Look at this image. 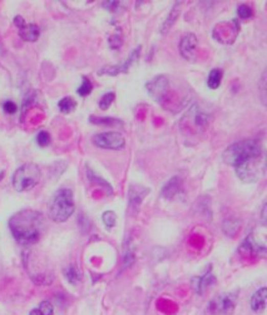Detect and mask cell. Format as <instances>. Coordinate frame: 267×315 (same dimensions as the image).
I'll return each instance as SVG.
<instances>
[{"label":"cell","instance_id":"obj_29","mask_svg":"<svg viewBox=\"0 0 267 315\" xmlns=\"http://www.w3.org/2000/svg\"><path fill=\"white\" fill-rule=\"evenodd\" d=\"M102 220H103V224L105 225V227L108 228H112L115 227L116 222H117V215L115 211H105L104 214L102 215Z\"/></svg>","mask_w":267,"mask_h":315},{"label":"cell","instance_id":"obj_23","mask_svg":"<svg viewBox=\"0 0 267 315\" xmlns=\"http://www.w3.org/2000/svg\"><path fill=\"white\" fill-rule=\"evenodd\" d=\"M87 177H88V180L91 181L92 183H96V185L101 186V187L104 188L105 191H107L108 194H109V195H112V194H113V188H112V186H110L109 183L107 182V181H105V180H103L102 177H99L98 175L96 174V172H93V171H92V170L89 169V167H87Z\"/></svg>","mask_w":267,"mask_h":315},{"label":"cell","instance_id":"obj_1","mask_svg":"<svg viewBox=\"0 0 267 315\" xmlns=\"http://www.w3.org/2000/svg\"><path fill=\"white\" fill-rule=\"evenodd\" d=\"M13 238L20 245L29 246L37 244L44 230L43 214L34 210H21L9 220Z\"/></svg>","mask_w":267,"mask_h":315},{"label":"cell","instance_id":"obj_38","mask_svg":"<svg viewBox=\"0 0 267 315\" xmlns=\"http://www.w3.org/2000/svg\"><path fill=\"white\" fill-rule=\"evenodd\" d=\"M29 315H41V313L39 311V309H33V310L29 313Z\"/></svg>","mask_w":267,"mask_h":315},{"label":"cell","instance_id":"obj_5","mask_svg":"<svg viewBox=\"0 0 267 315\" xmlns=\"http://www.w3.org/2000/svg\"><path fill=\"white\" fill-rule=\"evenodd\" d=\"M265 156L252 158L236 167V175L244 183L258 182L265 175Z\"/></svg>","mask_w":267,"mask_h":315},{"label":"cell","instance_id":"obj_36","mask_svg":"<svg viewBox=\"0 0 267 315\" xmlns=\"http://www.w3.org/2000/svg\"><path fill=\"white\" fill-rule=\"evenodd\" d=\"M265 83H266V74L263 73V76H262V79H261V88H262V97H263V99H262V103L263 104H265V96H266V92H265Z\"/></svg>","mask_w":267,"mask_h":315},{"label":"cell","instance_id":"obj_20","mask_svg":"<svg viewBox=\"0 0 267 315\" xmlns=\"http://www.w3.org/2000/svg\"><path fill=\"white\" fill-rule=\"evenodd\" d=\"M136 260L135 256V246L132 244V240L128 238V240L124 244V251H123V266L129 267L132 266Z\"/></svg>","mask_w":267,"mask_h":315},{"label":"cell","instance_id":"obj_35","mask_svg":"<svg viewBox=\"0 0 267 315\" xmlns=\"http://www.w3.org/2000/svg\"><path fill=\"white\" fill-rule=\"evenodd\" d=\"M24 24H26V20H24V18L23 16H20V15H16L15 18H14V26H15L16 28H21L24 26Z\"/></svg>","mask_w":267,"mask_h":315},{"label":"cell","instance_id":"obj_25","mask_svg":"<svg viewBox=\"0 0 267 315\" xmlns=\"http://www.w3.org/2000/svg\"><path fill=\"white\" fill-rule=\"evenodd\" d=\"M58 107H59L60 112L68 114L76 110L77 102L74 101L72 97H64V98H62L59 102H58Z\"/></svg>","mask_w":267,"mask_h":315},{"label":"cell","instance_id":"obj_4","mask_svg":"<svg viewBox=\"0 0 267 315\" xmlns=\"http://www.w3.org/2000/svg\"><path fill=\"white\" fill-rule=\"evenodd\" d=\"M41 177V171L38 164L26 163L16 169L13 175V186L18 192H26L34 188Z\"/></svg>","mask_w":267,"mask_h":315},{"label":"cell","instance_id":"obj_39","mask_svg":"<svg viewBox=\"0 0 267 315\" xmlns=\"http://www.w3.org/2000/svg\"><path fill=\"white\" fill-rule=\"evenodd\" d=\"M4 174H5L4 171H0V181H2L3 178H4Z\"/></svg>","mask_w":267,"mask_h":315},{"label":"cell","instance_id":"obj_8","mask_svg":"<svg viewBox=\"0 0 267 315\" xmlns=\"http://www.w3.org/2000/svg\"><path fill=\"white\" fill-rule=\"evenodd\" d=\"M146 89L153 101L163 103L167 96H168L169 79L165 74H161V76L154 77L153 79L149 80L146 85Z\"/></svg>","mask_w":267,"mask_h":315},{"label":"cell","instance_id":"obj_12","mask_svg":"<svg viewBox=\"0 0 267 315\" xmlns=\"http://www.w3.org/2000/svg\"><path fill=\"white\" fill-rule=\"evenodd\" d=\"M241 250H244V253L250 254L252 256H265L266 244L265 241H258L254 234H251L241 244Z\"/></svg>","mask_w":267,"mask_h":315},{"label":"cell","instance_id":"obj_17","mask_svg":"<svg viewBox=\"0 0 267 315\" xmlns=\"http://www.w3.org/2000/svg\"><path fill=\"white\" fill-rule=\"evenodd\" d=\"M215 281L216 279L213 277L212 272H211V267H210V270L206 272L204 277H194L192 279V288H193V290L197 292V294H202V292L205 291V289L208 288V286H210L211 284L215 283Z\"/></svg>","mask_w":267,"mask_h":315},{"label":"cell","instance_id":"obj_16","mask_svg":"<svg viewBox=\"0 0 267 315\" xmlns=\"http://www.w3.org/2000/svg\"><path fill=\"white\" fill-rule=\"evenodd\" d=\"M19 37L24 41L34 43L40 37V29L37 24L34 23H26L23 27L19 28Z\"/></svg>","mask_w":267,"mask_h":315},{"label":"cell","instance_id":"obj_31","mask_svg":"<svg viewBox=\"0 0 267 315\" xmlns=\"http://www.w3.org/2000/svg\"><path fill=\"white\" fill-rule=\"evenodd\" d=\"M252 14H254V12H252L251 7L247 4H241L238 5L237 8V15L240 16L241 19H249L251 18Z\"/></svg>","mask_w":267,"mask_h":315},{"label":"cell","instance_id":"obj_9","mask_svg":"<svg viewBox=\"0 0 267 315\" xmlns=\"http://www.w3.org/2000/svg\"><path fill=\"white\" fill-rule=\"evenodd\" d=\"M141 49H142L141 46H138L137 48L133 49V51L130 52V54L128 55V58L126 60H124L123 63L117 64V66L103 67L101 71H99V74H101V76L115 77V76H118L119 73H128V71H129L130 67H132L136 62H138V59H140Z\"/></svg>","mask_w":267,"mask_h":315},{"label":"cell","instance_id":"obj_37","mask_svg":"<svg viewBox=\"0 0 267 315\" xmlns=\"http://www.w3.org/2000/svg\"><path fill=\"white\" fill-rule=\"evenodd\" d=\"M261 219H262V224L265 226L266 224V203H263L262 206V213H261Z\"/></svg>","mask_w":267,"mask_h":315},{"label":"cell","instance_id":"obj_11","mask_svg":"<svg viewBox=\"0 0 267 315\" xmlns=\"http://www.w3.org/2000/svg\"><path fill=\"white\" fill-rule=\"evenodd\" d=\"M149 192H151V188L146 187V186L130 185L129 190H128V202H129V207L135 211L138 210L141 203L148 196Z\"/></svg>","mask_w":267,"mask_h":315},{"label":"cell","instance_id":"obj_28","mask_svg":"<svg viewBox=\"0 0 267 315\" xmlns=\"http://www.w3.org/2000/svg\"><path fill=\"white\" fill-rule=\"evenodd\" d=\"M108 43H109V47L112 49L121 48L122 44H123V37H122L121 29L117 30L115 34H112L109 38H108Z\"/></svg>","mask_w":267,"mask_h":315},{"label":"cell","instance_id":"obj_15","mask_svg":"<svg viewBox=\"0 0 267 315\" xmlns=\"http://www.w3.org/2000/svg\"><path fill=\"white\" fill-rule=\"evenodd\" d=\"M181 9H182V2L174 3L173 7H172L171 10H169V13L167 14L166 19L163 20L162 26H161V29H160L161 34H167V33L171 30V28L174 26V23H176L178 16H180Z\"/></svg>","mask_w":267,"mask_h":315},{"label":"cell","instance_id":"obj_34","mask_svg":"<svg viewBox=\"0 0 267 315\" xmlns=\"http://www.w3.org/2000/svg\"><path fill=\"white\" fill-rule=\"evenodd\" d=\"M3 110H4L5 113L14 114V113H16V111H18V106L12 101H7V102H4V104H3Z\"/></svg>","mask_w":267,"mask_h":315},{"label":"cell","instance_id":"obj_27","mask_svg":"<svg viewBox=\"0 0 267 315\" xmlns=\"http://www.w3.org/2000/svg\"><path fill=\"white\" fill-rule=\"evenodd\" d=\"M115 99H116L115 92H107V93L103 94L101 101H99V108H101L102 111H107L108 108L110 107V104L115 102Z\"/></svg>","mask_w":267,"mask_h":315},{"label":"cell","instance_id":"obj_2","mask_svg":"<svg viewBox=\"0 0 267 315\" xmlns=\"http://www.w3.org/2000/svg\"><path fill=\"white\" fill-rule=\"evenodd\" d=\"M261 156H263V150L258 139H243L227 147L222 153V160L226 164L236 169L246 161Z\"/></svg>","mask_w":267,"mask_h":315},{"label":"cell","instance_id":"obj_19","mask_svg":"<svg viewBox=\"0 0 267 315\" xmlns=\"http://www.w3.org/2000/svg\"><path fill=\"white\" fill-rule=\"evenodd\" d=\"M64 277H65L66 281L72 285H77L80 280H82V274H80L79 269L76 265H68L64 269Z\"/></svg>","mask_w":267,"mask_h":315},{"label":"cell","instance_id":"obj_13","mask_svg":"<svg viewBox=\"0 0 267 315\" xmlns=\"http://www.w3.org/2000/svg\"><path fill=\"white\" fill-rule=\"evenodd\" d=\"M187 117L197 131L206 130L208 127V123H210V114L202 112L198 106L196 104L191 108Z\"/></svg>","mask_w":267,"mask_h":315},{"label":"cell","instance_id":"obj_3","mask_svg":"<svg viewBox=\"0 0 267 315\" xmlns=\"http://www.w3.org/2000/svg\"><path fill=\"white\" fill-rule=\"evenodd\" d=\"M76 210L73 192L69 188H60L53 196L49 205V217L54 222L62 224L72 216Z\"/></svg>","mask_w":267,"mask_h":315},{"label":"cell","instance_id":"obj_7","mask_svg":"<svg viewBox=\"0 0 267 315\" xmlns=\"http://www.w3.org/2000/svg\"><path fill=\"white\" fill-rule=\"evenodd\" d=\"M93 143L99 149L119 151L126 147V138L119 132H104L94 135L92 138Z\"/></svg>","mask_w":267,"mask_h":315},{"label":"cell","instance_id":"obj_14","mask_svg":"<svg viewBox=\"0 0 267 315\" xmlns=\"http://www.w3.org/2000/svg\"><path fill=\"white\" fill-rule=\"evenodd\" d=\"M182 178L180 176H174L172 177L168 182L163 186L162 191H161V195H162L163 199L166 200H172L173 197H176L181 191H182Z\"/></svg>","mask_w":267,"mask_h":315},{"label":"cell","instance_id":"obj_32","mask_svg":"<svg viewBox=\"0 0 267 315\" xmlns=\"http://www.w3.org/2000/svg\"><path fill=\"white\" fill-rule=\"evenodd\" d=\"M39 311H40L41 315H53L54 314V308H53L52 303L48 302V300H44L39 304Z\"/></svg>","mask_w":267,"mask_h":315},{"label":"cell","instance_id":"obj_21","mask_svg":"<svg viewBox=\"0 0 267 315\" xmlns=\"http://www.w3.org/2000/svg\"><path fill=\"white\" fill-rule=\"evenodd\" d=\"M241 228V221L237 219H227L224 221V225H222V230L226 235H229L232 238L235 236L236 234L240 231Z\"/></svg>","mask_w":267,"mask_h":315},{"label":"cell","instance_id":"obj_30","mask_svg":"<svg viewBox=\"0 0 267 315\" xmlns=\"http://www.w3.org/2000/svg\"><path fill=\"white\" fill-rule=\"evenodd\" d=\"M51 141H52L51 135H49V132H47V131H40V132L37 135V143L40 147L49 146Z\"/></svg>","mask_w":267,"mask_h":315},{"label":"cell","instance_id":"obj_18","mask_svg":"<svg viewBox=\"0 0 267 315\" xmlns=\"http://www.w3.org/2000/svg\"><path fill=\"white\" fill-rule=\"evenodd\" d=\"M266 298H267V289L261 288L252 295L251 298V309L255 313H260L266 308Z\"/></svg>","mask_w":267,"mask_h":315},{"label":"cell","instance_id":"obj_22","mask_svg":"<svg viewBox=\"0 0 267 315\" xmlns=\"http://www.w3.org/2000/svg\"><path fill=\"white\" fill-rule=\"evenodd\" d=\"M224 72L219 68H213L207 77V87L211 89H217L221 86Z\"/></svg>","mask_w":267,"mask_h":315},{"label":"cell","instance_id":"obj_10","mask_svg":"<svg viewBox=\"0 0 267 315\" xmlns=\"http://www.w3.org/2000/svg\"><path fill=\"white\" fill-rule=\"evenodd\" d=\"M197 46H198V39L193 33H187L181 38L180 41V54L183 59L188 62H194L197 58Z\"/></svg>","mask_w":267,"mask_h":315},{"label":"cell","instance_id":"obj_33","mask_svg":"<svg viewBox=\"0 0 267 315\" xmlns=\"http://www.w3.org/2000/svg\"><path fill=\"white\" fill-rule=\"evenodd\" d=\"M102 7L104 9L109 10V12H116L118 10V8L121 7V2H116V0H109V2H103Z\"/></svg>","mask_w":267,"mask_h":315},{"label":"cell","instance_id":"obj_6","mask_svg":"<svg viewBox=\"0 0 267 315\" xmlns=\"http://www.w3.org/2000/svg\"><path fill=\"white\" fill-rule=\"evenodd\" d=\"M237 297L235 294H221L213 298L206 309V315H229L235 310Z\"/></svg>","mask_w":267,"mask_h":315},{"label":"cell","instance_id":"obj_24","mask_svg":"<svg viewBox=\"0 0 267 315\" xmlns=\"http://www.w3.org/2000/svg\"><path fill=\"white\" fill-rule=\"evenodd\" d=\"M89 122L93 124H99V126H117V124H122V121L117 118H112V117H96L91 116L89 117Z\"/></svg>","mask_w":267,"mask_h":315},{"label":"cell","instance_id":"obj_26","mask_svg":"<svg viewBox=\"0 0 267 315\" xmlns=\"http://www.w3.org/2000/svg\"><path fill=\"white\" fill-rule=\"evenodd\" d=\"M92 91H93V85H92L91 79L87 77H82V85L77 89V93L80 97H87L92 93Z\"/></svg>","mask_w":267,"mask_h":315}]
</instances>
